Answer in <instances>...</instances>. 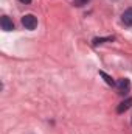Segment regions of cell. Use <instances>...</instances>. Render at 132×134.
<instances>
[{
	"instance_id": "obj_5",
	"label": "cell",
	"mask_w": 132,
	"mask_h": 134,
	"mask_svg": "<svg viewBox=\"0 0 132 134\" xmlns=\"http://www.w3.org/2000/svg\"><path fill=\"white\" fill-rule=\"evenodd\" d=\"M131 108H132V98H126L124 101H121V103L118 104L117 112H118V114H123V112H126V111L131 109Z\"/></svg>"
},
{
	"instance_id": "obj_2",
	"label": "cell",
	"mask_w": 132,
	"mask_h": 134,
	"mask_svg": "<svg viewBox=\"0 0 132 134\" xmlns=\"http://www.w3.org/2000/svg\"><path fill=\"white\" fill-rule=\"evenodd\" d=\"M115 87L118 89V94H121V95L128 94L131 91V81H129V78H120L117 81V86Z\"/></svg>"
},
{
	"instance_id": "obj_8",
	"label": "cell",
	"mask_w": 132,
	"mask_h": 134,
	"mask_svg": "<svg viewBox=\"0 0 132 134\" xmlns=\"http://www.w3.org/2000/svg\"><path fill=\"white\" fill-rule=\"evenodd\" d=\"M73 2H75V5H76V6H82V5L89 3L90 0H73Z\"/></svg>"
},
{
	"instance_id": "obj_4",
	"label": "cell",
	"mask_w": 132,
	"mask_h": 134,
	"mask_svg": "<svg viewBox=\"0 0 132 134\" xmlns=\"http://www.w3.org/2000/svg\"><path fill=\"white\" fill-rule=\"evenodd\" d=\"M121 22L126 27H132V8L124 9V13L121 14Z\"/></svg>"
},
{
	"instance_id": "obj_3",
	"label": "cell",
	"mask_w": 132,
	"mask_h": 134,
	"mask_svg": "<svg viewBox=\"0 0 132 134\" xmlns=\"http://www.w3.org/2000/svg\"><path fill=\"white\" fill-rule=\"evenodd\" d=\"M0 27H2V30H5V31H13V30H14V24H13V20H11L8 16H2V19H0Z\"/></svg>"
},
{
	"instance_id": "obj_7",
	"label": "cell",
	"mask_w": 132,
	"mask_h": 134,
	"mask_svg": "<svg viewBox=\"0 0 132 134\" xmlns=\"http://www.w3.org/2000/svg\"><path fill=\"white\" fill-rule=\"evenodd\" d=\"M113 41V37L112 36H109V37H95L92 42H93V45H99V44H104V42H112Z\"/></svg>"
},
{
	"instance_id": "obj_1",
	"label": "cell",
	"mask_w": 132,
	"mask_h": 134,
	"mask_svg": "<svg viewBox=\"0 0 132 134\" xmlns=\"http://www.w3.org/2000/svg\"><path fill=\"white\" fill-rule=\"evenodd\" d=\"M22 25L27 30H36L37 28V17L33 14H25L22 17Z\"/></svg>"
},
{
	"instance_id": "obj_10",
	"label": "cell",
	"mask_w": 132,
	"mask_h": 134,
	"mask_svg": "<svg viewBox=\"0 0 132 134\" xmlns=\"http://www.w3.org/2000/svg\"><path fill=\"white\" fill-rule=\"evenodd\" d=\"M131 123H132V117H131Z\"/></svg>"
},
{
	"instance_id": "obj_9",
	"label": "cell",
	"mask_w": 132,
	"mask_h": 134,
	"mask_svg": "<svg viewBox=\"0 0 132 134\" xmlns=\"http://www.w3.org/2000/svg\"><path fill=\"white\" fill-rule=\"evenodd\" d=\"M20 3H23V5H28V3H31V0H19Z\"/></svg>"
},
{
	"instance_id": "obj_6",
	"label": "cell",
	"mask_w": 132,
	"mask_h": 134,
	"mask_svg": "<svg viewBox=\"0 0 132 134\" xmlns=\"http://www.w3.org/2000/svg\"><path fill=\"white\" fill-rule=\"evenodd\" d=\"M99 76H103V78H104V81H106V83H107L109 86H117V83L113 81V78H112L110 75H107L106 72H103V70H99Z\"/></svg>"
}]
</instances>
